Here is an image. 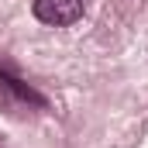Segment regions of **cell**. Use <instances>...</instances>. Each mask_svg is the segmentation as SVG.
<instances>
[{"label": "cell", "mask_w": 148, "mask_h": 148, "mask_svg": "<svg viewBox=\"0 0 148 148\" xmlns=\"http://www.w3.org/2000/svg\"><path fill=\"white\" fill-rule=\"evenodd\" d=\"M0 86H3L7 93H14L17 100H24V103H38V107H45V97H41V93H35L28 83H21L17 76H10L7 69H0Z\"/></svg>", "instance_id": "cell-2"}, {"label": "cell", "mask_w": 148, "mask_h": 148, "mask_svg": "<svg viewBox=\"0 0 148 148\" xmlns=\"http://www.w3.org/2000/svg\"><path fill=\"white\" fill-rule=\"evenodd\" d=\"M35 17L52 28H69L83 17V0H35Z\"/></svg>", "instance_id": "cell-1"}]
</instances>
